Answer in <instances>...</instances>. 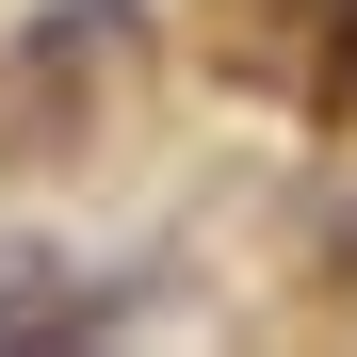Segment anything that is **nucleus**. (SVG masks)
Segmentation results:
<instances>
[{
    "label": "nucleus",
    "mask_w": 357,
    "mask_h": 357,
    "mask_svg": "<svg viewBox=\"0 0 357 357\" xmlns=\"http://www.w3.org/2000/svg\"><path fill=\"white\" fill-rule=\"evenodd\" d=\"M325 98L357 114V0H341V17H325Z\"/></svg>",
    "instance_id": "nucleus-1"
}]
</instances>
